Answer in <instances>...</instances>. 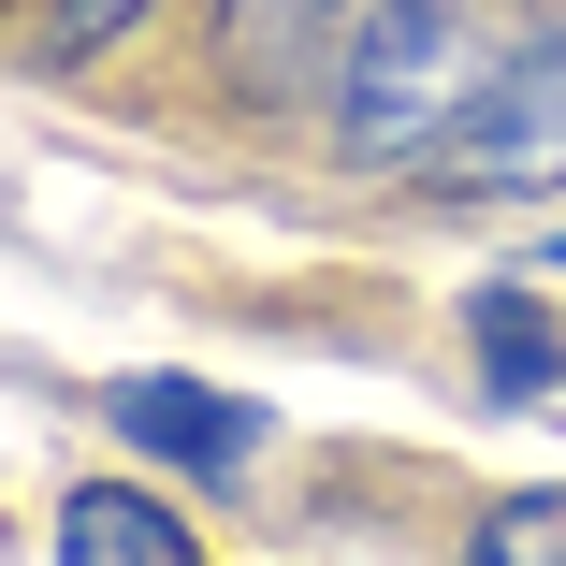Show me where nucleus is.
<instances>
[{"instance_id":"1","label":"nucleus","mask_w":566,"mask_h":566,"mask_svg":"<svg viewBox=\"0 0 566 566\" xmlns=\"http://www.w3.org/2000/svg\"><path fill=\"white\" fill-rule=\"evenodd\" d=\"M480 73H494V15L480 0H364L349 59H334V160L349 175H407L465 117Z\"/></svg>"},{"instance_id":"2","label":"nucleus","mask_w":566,"mask_h":566,"mask_svg":"<svg viewBox=\"0 0 566 566\" xmlns=\"http://www.w3.org/2000/svg\"><path fill=\"white\" fill-rule=\"evenodd\" d=\"M421 203H552L566 189V0L494 44V73L465 87V117H450L421 160H407Z\"/></svg>"},{"instance_id":"3","label":"nucleus","mask_w":566,"mask_h":566,"mask_svg":"<svg viewBox=\"0 0 566 566\" xmlns=\"http://www.w3.org/2000/svg\"><path fill=\"white\" fill-rule=\"evenodd\" d=\"M364 0H203V73L248 117H291V102H334V59H349Z\"/></svg>"},{"instance_id":"7","label":"nucleus","mask_w":566,"mask_h":566,"mask_svg":"<svg viewBox=\"0 0 566 566\" xmlns=\"http://www.w3.org/2000/svg\"><path fill=\"white\" fill-rule=\"evenodd\" d=\"M480 566H566V480H523L480 509Z\"/></svg>"},{"instance_id":"4","label":"nucleus","mask_w":566,"mask_h":566,"mask_svg":"<svg viewBox=\"0 0 566 566\" xmlns=\"http://www.w3.org/2000/svg\"><path fill=\"white\" fill-rule=\"evenodd\" d=\"M102 421H117L146 465H175V480H248L262 450H276V421L248 407V392H218V378H175V364H146V378H117L102 392Z\"/></svg>"},{"instance_id":"8","label":"nucleus","mask_w":566,"mask_h":566,"mask_svg":"<svg viewBox=\"0 0 566 566\" xmlns=\"http://www.w3.org/2000/svg\"><path fill=\"white\" fill-rule=\"evenodd\" d=\"M146 15H160V0H44V30H30V44H44V73H87L102 44H132Z\"/></svg>"},{"instance_id":"5","label":"nucleus","mask_w":566,"mask_h":566,"mask_svg":"<svg viewBox=\"0 0 566 566\" xmlns=\"http://www.w3.org/2000/svg\"><path fill=\"white\" fill-rule=\"evenodd\" d=\"M44 552H59V566H203L189 509H175V494H146V480H73Z\"/></svg>"},{"instance_id":"6","label":"nucleus","mask_w":566,"mask_h":566,"mask_svg":"<svg viewBox=\"0 0 566 566\" xmlns=\"http://www.w3.org/2000/svg\"><path fill=\"white\" fill-rule=\"evenodd\" d=\"M465 349H480V392H494V407L566 392V334H552L537 291H480V305H465Z\"/></svg>"}]
</instances>
